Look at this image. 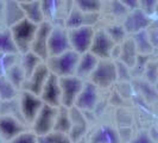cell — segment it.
<instances>
[{
    "mask_svg": "<svg viewBox=\"0 0 158 143\" xmlns=\"http://www.w3.org/2000/svg\"><path fill=\"white\" fill-rule=\"evenodd\" d=\"M79 58V53L75 51L74 49H70L58 55L49 56L45 60V62L50 72L61 78V76H68V75L75 74Z\"/></svg>",
    "mask_w": 158,
    "mask_h": 143,
    "instance_id": "obj_1",
    "label": "cell"
},
{
    "mask_svg": "<svg viewBox=\"0 0 158 143\" xmlns=\"http://www.w3.org/2000/svg\"><path fill=\"white\" fill-rule=\"evenodd\" d=\"M37 29H38V24L29 20L27 18H24L10 28L12 37L15 40V43L20 55L31 50L32 42Z\"/></svg>",
    "mask_w": 158,
    "mask_h": 143,
    "instance_id": "obj_2",
    "label": "cell"
},
{
    "mask_svg": "<svg viewBox=\"0 0 158 143\" xmlns=\"http://www.w3.org/2000/svg\"><path fill=\"white\" fill-rule=\"evenodd\" d=\"M92 81L99 88H110L118 82L117 66L113 58H100L95 69L89 76Z\"/></svg>",
    "mask_w": 158,
    "mask_h": 143,
    "instance_id": "obj_3",
    "label": "cell"
},
{
    "mask_svg": "<svg viewBox=\"0 0 158 143\" xmlns=\"http://www.w3.org/2000/svg\"><path fill=\"white\" fill-rule=\"evenodd\" d=\"M57 111H58V106H52L45 103L43 104L42 109L30 125V128L37 134L38 137L54 130Z\"/></svg>",
    "mask_w": 158,
    "mask_h": 143,
    "instance_id": "obj_4",
    "label": "cell"
},
{
    "mask_svg": "<svg viewBox=\"0 0 158 143\" xmlns=\"http://www.w3.org/2000/svg\"><path fill=\"white\" fill-rule=\"evenodd\" d=\"M85 80L79 78L77 75H68V76H61L60 78V85H61V105L71 107L75 105V102L79 97L81 89L83 87Z\"/></svg>",
    "mask_w": 158,
    "mask_h": 143,
    "instance_id": "obj_5",
    "label": "cell"
},
{
    "mask_svg": "<svg viewBox=\"0 0 158 143\" xmlns=\"http://www.w3.org/2000/svg\"><path fill=\"white\" fill-rule=\"evenodd\" d=\"M19 104H20V111L23 116L25 123L30 127L33 119L36 118L37 113L42 109L44 102L40 99V95L35 94L29 91H24L22 89L19 92Z\"/></svg>",
    "mask_w": 158,
    "mask_h": 143,
    "instance_id": "obj_6",
    "label": "cell"
},
{
    "mask_svg": "<svg viewBox=\"0 0 158 143\" xmlns=\"http://www.w3.org/2000/svg\"><path fill=\"white\" fill-rule=\"evenodd\" d=\"M71 44L69 41V32L65 25H52V29L49 35L48 51L49 56L58 55L67 50H70Z\"/></svg>",
    "mask_w": 158,
    "mask_h": 143,
    "instance_id": "obj_7",
    "label": "cell"
},
{
    "mask_svg": "<svg viewBox=\"0 0 158 143\" xmlns=\"http://www.w3.org/2000/svg\"><path fill=\"white\" fill-rule=\"evenodd\" d=\"M69 32V41H70L71 49L77 51L79 54H83L89 51L92 41L94 37L95 29L90 25H82L79 28L68 29Z\"/></svg>",
    "mask_w": 158,
    "mask_h": 143,
    "instance_id": "obj_8",
    "label": "cell"
},
{
    "mask_svg": "<svg viewBox=\"0 0 158 143\" xmlns=\"http://www.w3.org/2000/svg\"><path fill=\"white\" fill-rule=\"evenodd\" d=\"M115 42L113 41L105 28L98 29L94 32V37L89 48V51L93 53L99 58H112V51L115 47Z\"/></svg>",
    "mask_w": 158,
    "mask_h": 143,
    "instance_id": "obj_9",
    "label": "cell"
},
{
    "mask_svg": "<svg viewBox=\"0 0 158 143\" xmlns=\"http://www.w3.org/2000/svg\"><path fill=\"white\" fill-rule=\"evenodd\" d=\"M153 22L152 16H149L145 13L142 8H135L127 12V15L124 17L123 25L126 30L127 35H133L135 32H139L142 30H146Z\"/></svg>",
    "mask_w": 158,
    "mask_h": 143,
    "instance_id": "obj_10",
    "label": "cell"
},
{
    "mask_svg": "<svg viewBox=\"0 0 158 143\" xmlns=\"http://www.w3.org/2000/svg\"><path fill=\"white\" fill-rule=\"evenodd\" d=\"M99 89L100 88L96 85H94L92 81L85 80L83 87L75 102V106L79 107L80 110H82L83 112L94 111L99 104V99H100Z\"/></svg>",
    "mask_w": 158,
    "mask_h": 143,
    "instance_id": "obj_11",
    "label": "cell"
},
{
    "mask_svg": "<svg viewBox=\"0 0 158 143\" xmlns=\"http://www.w3.org/2000/svg\"><path fill=\"white\" fill-rule=\"evenodd\" d=\"M27 127L29 125L23 119L16 116L0 115V138L4 142H12V140L18 134L27 129Z\"/></svg>",
    "mask_w": 158,
    "mask_h": 143,
    "instance_id": "obj_12",
    "label": "cell"
},
{
    "mask_svg": "<svg viewBox=\"0 0 158 143\" xmlns=\"http://www.w3.org/2000/svg\"><path fill=\"white\" fill-rule=\"evenodd\" d=\"M52 25L50 20H44L40 24H38V29L36 31L35 38L32 42L31 51L40 56L42 60H47L49 57V51H48V41H49V35L52 29Z\"/></svg>",
    "mask_w": 158,
    "mask_h": 143,
    "instance_id": "obj_13",
    "label": "cell"
},
{
    "mask_svg": "<svg viewBox=\"0 0 158 143\" xmlns=\"http://www.w3.org/2000/svg\"><path fill=\"white\" fill-rule=\"evenodd\" d=\"M50 74V69L48 67V64L45 61H42L38 67L33 71L31 75L25 79L23 86H22V89L24 91H29V92H32L35 94L40 95L42 89H43V86L47 81L48 76ZM20 89V91H22Z\"/></svg>",
    "mask_w": 158,
    "mask_h": 143,
    "instance_id": "obj_14",
    "label": "cell"
},
{
    "mask_svg": "<svg viewBox=\"0 0 158 143\" xmlns=\"http://www.w3.org/2000/svg\"><path fill=\"white\" fill-rule=\"evenodd\" d=\"M40 99L45 104L52 106H61V85H60V76L51 73L49 74L47 81L40 92Z\"/></svg>",
    "mask_w": 158,
    "mask_h": 143,
    "instance_id": "obj_15",
    "label": "cell"
},
{
    "mask_svg": "<svg viewBox=\"0 0 158 143\" xmlns=\"http://www.w3.org/2000/svg\"><path fill=\"white\" fill-rule=\"evenodd\" d=\"M71 118V129L69 131V137L71 142H77L81 138H83L88 131V120L86 115L82 110L76 107L75 105L69 107Z\"/></svg>",
    "mask_w": 158,
    "mask_h": 143,
    "instance_id": "obj_16",
    "label": "cell"
},
{
    "mask_svg": "<svg viewBox=\"0 0 158 143\" xmlns=\"http://www.w3.org/2000/svg\"><path fill=\"white\" fill-rule=\"evenodd\" d=\"M99 18H100V12L87 13V12L81 11L74 5V7L69 11L67 19L64 20V25L67 29H74V28H79L82 25L94 26L99 22Z\"/></svg>",
    "mask_w": 158,
    "mask_h": 143,
    "instance_id": "obj_17",
    "label": "cell"
},
{
    "mask_svg": "<svg viewBox=\"0 0 158 143\" xmlns=\"http://www.w3.org/2000/svg\"><path fill=\"white\" fill-rule=\"evenodd\" d=\"M1 16H2L4 26L6 28H11L12 25L25 18L22 4L18 0H5Z\"/></svg>",
    "mask_w": 158,
    "mask_h": 143,
    "instance_id": "obj_18",
    "label": "cell"
},
{
    "mask_svg": "<svg viewBox=\"0 0 158 143\" xmlns=\"http://www.w3.org/2000/svg\"><path fill=\"white\" fill-rule=\"evenodd\" d=\"M99 57L90 53V51H86L83 54H80L79 62H77V67H76V72L75 75H77L79 78L83 80H88L90 74L93 73L95 69L96 64L99 62Z\"/></svg>",
    "mask_w": 158,
    "mask_h": 143,
    "instance_id": "obj_19",
    "label": "cell"
},
{
    "mask_svg": "<svg viewBox=\"0 0 158 143\" xmlns=\"http://www.w3.org/2000/svg\"><path fill=\"white\" fill-rule=\"evenodd\" d=\"M90 141L96 143H118L121 141L120 134L111 125H100L90 136Z\"/></svg>",
    "mask_w": 158,
    "mask_h": 143,
    "instance_id": "obj_20",
    "label": "cell"
},
{
    "mask_svg": "<svg viewBox=\"0 0 158 143\" xmlns=\"http://www.w3.org/2000/svg\"><path fill=\"white\" fill-rule=\"evenodd\" d=\"M139 55L135 43L133 38L131 36H127L125 40L120 43V55L119 58L120 61H123L124 63H126L128 67H133V64L135 63V60Z\"/></svg>",
    "mask_w": 158,
    "mask_h": 143,
    "instance_id": "obj_21",
    "label": "cell"
},
{
    "mask_svg": "<svg viewBox=\"0 0 158 143\" xmlns=\"http://www.w3.org/2000/svg\"><path fill=\"white\" fill-rule=\"evenodd\" d=\"M23 7L25 18L31 20L36 24H40L42 22L47 20L44 11L42 7L40 0H33V1H27V2H20Z\"/></svg>",
    "mask_w": 158,
    "mask_h": 143,
    "instance_id": "obj_22",
    "label": "cell"
},
{
    "mask_svg": "<svg viewBox=\"0 0 158 143\" xmlns=\"http://www.w3.org/2000/svg\"><path fill=\"white\" fill-rule=\"evenodd\" d=\"M135 43V47L139 54H144V55H153L155 48L151 43L150 38H149V33L148 30H142L139 32H135L133 35H130Z\"/></svg>",
    "mask_w": 158,
    "mask_h": 143,
    "instance_id": "obj_23",
    "label": "cell"
},
{
    "mask_svg": "<svg viewBox=\"0 0 158 143\" xmlns=\"http://www.w3.org/2000/svg\"><path fill=\"white\" fill-rule=\"evenodd\" d=\"M4 54H19L11 30L6 26L0 29V55Z\"/></svg>",
    "mask_w": 158,
    "mask_h": 143,
    "instance_id": "obj_24",
    "label": "cell"
},
{
    "mask_svg": "<svg viewBox=\"0 0 158 143\" xmlns=\"http://www.w3.org/2000/svg\"><path fill=\"white\" fill-rule=\"evenodd\" d=\"M70 129L71 118L69 107L61 105V106H58V111H57V116H56L54 130H57V131H61V132H64V134L69 135Z\"/></svg>",
    "mask_w": 158,
    "mask_h": 143,
    "instance_id": "obj_25",
    "label": "cell"
},
{
    "mask_svg": "<svg viewBox=\"0 0 158 143\" xmlns=\"http://www.w3.org/2000/svg\"><path fill=\"white\" fill-rule=\"evenodd\" d=\"M42 61H44V60H42L40 56L37 55V54H35L31 50L20 55L19 62H20L22 67H23V71H24V73H25V78H26V79L33 73V71L38 67V64H40Z\"/></svg>",
    "mask_w": 158,
    "mask_h": 143,
    "instance_id": "obj_26",
    "label": "cell"
},
{
    "mask_svg": "<svg viewBox=\"0 0 158 143\" xmlns=\"http://www.w3.org/2000/svg\"><path fill=\"white\" fill-rule=\"evenodd\" d=\"M0 115H11V116H16L24 120L22 111H20L19 97L7 99V100H0Z\"/></svg>",
    "mask_w": 158,
    "mask_h": 143,
    "instance_id": "obj_27",
    "label": "cell"
},
{
    "mask_svg": "<svg viewBox=\"0 0 158 143\" xmlns=\"http://www.w3.org/2000/svg\"><path fill=\"white\" fill-rule=\"evenodd\" d=\"M5 75L7 76V79L10 80L19 91L22 89V86H23L24 81H25L26 78H25V73H24L23 67H22V64H20L19 61L16 62L13 66H11L7 71H6Z\"/></svg>",
    "mask_w": 158,
    "mask_h": 143,
    "instance_id": "obj_28",
    "label": "cell"
},
{
    "mask_svg": "<svg viewBox=\"0 0 158 143\" xmlns=\"http://www.w3.org/2000/svg\"><path fill=\"white\" fill-rule=\"evenodd\" d=\"M19 89L7 79V76L0 75V100H7L16 98L19 94Z\"/></svg>",
    "mask_w": 158,
    "mask_h": 143,
    "instance_id": "obj_29",
    "label": "cell"
},
{
    "mask_svg": "<svg viewBox=\"0 0 158 143\" xmlns=\"http://www.w3.org/2000/svg\"><path fill=\"white\" fill-rule=\"evenodd\" d=\"M71 140L68 134L57 130H51L45 135L38 137V143H70Z\"/></svg>",
    "mask_w": 158,
    "mask_h": 143,
    "instance_id": "obj_30",
    "label": "cell"
},
{
    "mask_svg": "<svg viewBox=\"0 0 158 143\" xmlns=\"http://www.w3.org/2000/svg\"><path fill=\"white\" fill-rule=\"evenodd\" d=\"M74 5L83 12L87 13H96L102 8L101 0H74Z\"/></svg>",
    "mask_w": 158,
    "mask_h": 143,
    "instance_id": "obj_31",
    "label": "cell"
},
{
    "mask_svg": "<svg viewBox=\"0 0 158 143\" xmlns=\"http://www.w3.org/2000/svg\"><path fill=\"white\" fill-rule=\"evenodd\" d=\"M105 29H106V31L108 32V35L113 38V41L117 44H120L128 36L126 30H125V28H124V25H123V23L111 24V25L106 26Z\"/></svg>",
    "mask_w": 158,
    "mask_h": 143,
    "instance_id": "obj_32",
    "label": "cell"
},
{
    "mask_svg": "<svg viewBox=\"0 0 158 143\" xmlns=\"http://www.w3.org/2000/svg\"><path fill=\"white\" fill-rule=\"evenodd\" d=\"M151 57H152V55H144V54H139L138 55L137 60H135V63L131 68L132 79L133 78H143L145 68H146V64L150 61Z\"/></svg>",
    "mask_w": 158,
    "mask_h": 143,
    "instance_id": "obj_33",
    "label": "cell"
},
{
    "mask_svg": "<svg viewBox=\"0 0 158 143\" xmlns=\"http://www.w3.org/2000/svg\"><path fill=\"white\" fill-rule=\"evenodd\" d=\"M143 78L148 82H150L151 85L155 86V84L158 79V58L157 60H152V57H151L150 61L146 64Z\"/></svg>",
    "mask_w": 158,
    "mask_h": 143,
    "instance_id": "obj_34",
    "label": "cell"
},
{
    "mask_svg": "<svg viewBox=\"0 0 158 143\" xmlns=\"http://www.w3.org/2000/svg\"><path fill=\"white\" fill-rule=\"evenodd\" d=\"M117 66V74H118L119 82H128L132 80L131 74V67H128L126 63H124L120 60H114Z\"/></svg>",
    "mask_w": 158,
    "mask_h": 143,
    "instance_id": "obj_35",
    "label": "cell"
},
{
    "mask_svg": "<svg viewBox=\"0 0 158 143\" xmlns=\"http://www.w3.org/2000/svg\"><path fill=\"white\" fill-rule=\"evenodd\" d=\"M11 143H38V136L32 129H25L20 134H18Z\"/></svg>",
    "mask_w": 158,
    "mask_h": 143,
    "instance_id": "obj_36",
    "label": "cell"
},
{
    "mask_svg": "<svg viewBox=\"0 0 158 143\" xmlns=\"http://www.w3.org/2000/svg\"><path fill=\"white\" fill-rule=\"evenodd\" d=\"M40 4H42L47 20L51 22V19H54L57 13V7H58L57 0H40Z\"/></svg>",
    "mask_w": 158,
    "mask_h": 143,
    "instance_id": "obj_37",
    "label": "cell"
},
{
    "mask_svg": "<svg viewBox=\"0 0 158 143\" xmlns=\"http://www.w3.org/2000/svg\"><path fill=\"white\" fill-rule=\"evenodd\" d=\"M158 0H140V4H139V8H142L145 13H148L149 16L155 15V10L157 6Z\"/></svg>",
    "mask_w": 158,
    "mask_h": 143,
    "instance_id": "obj_38",
    "label": "cell"
},
{
    "mask_svg": "<svg viewBox=\"0 0 158 143\" xmlns=\"http://www.w3.org/2000/svg\"><path fill=\"white\" fill-rule=\"evenodd\" d=\"M148 33H149V38H150L152 46L155 48V50H158V25L155 24V22H152L150 26L146 29Z\"/></svg>",
    "mask_w": 158,
    "mask_h": 143,
    "instance_id": "obj_39",
    "label": "cell"
},
{
    "mask_svg": "<svg viewBox=\"0 0 158 143\" xmlns=\"http://www.w3.org/2000/svg\"><path fill=\"white\" fill-rule=\"evenodd\" d=\"M133 142H143V143H150L152 142L153 140H152V137L149 132H146V131H140L138 135L135 137V140H132Z\"/></svg>",
    "mask_w": 158,
    "mask_h": 143,
    "instance_id": "obj_40",
    "label": "cell"
},
{
    "mask_svg": "<svg viewBox=\"0 0 158 143\" xmlns=\"http://www.w3.org/2000/svg\"><path fill=\"white\" fill-rule=\"evenodd\" d=\"M120 2H121L128 11H131V10H135V8L139 7L140 0H120Z\"/></svg>",
    "mask_w": 158,
    "mask_h": 143,
    "instance_id": "obj_41",
    "label": "cell"
},
{
    "mask_svg": "<svg viewBox=\"0 0 158 143\" xmlns=\"http://www.w3.org/2000/svg\"><path fill=\"white\" fill-rule=\"evenodd\" d=\"M155 17H157L158 18V2H157V6H156V10H155V15H153Z\"/></svg>",
    "mask_w": 158,
    "mask_h": 143,
    "instance_id": "obj_42",
    "label": "cell"
},
{
    "mask_svg": "<svg viewBox=\"0 0 158 143\" xmlns=\"http://www.w3.org/2000/svg\"><path fill=\"white\" fill-rule=\"evenodd\" d=\"M155 88H156V91H157V93H158V79H157V81H156V84H155Z\"/></svg>",
    "mask_w": 158,
    "mask_h": 143,
    "instance_id": "obj_43",
    "label": "cell"
},
{
    "mask_svg": "<svg viewBox=\"0 0 158 143\" xmlns=\"http://www.w3.org/2000/svg\"><path fill=\"white\" fill-rule=\"evenodd\" d=\"M2 26H4V22L2 19H0V29H2Z\"/></svg>",
    "mask_w": 158,
    "mask_h": 143,
    "instance_id": "obj_44",
    "label": "cell"
},
{
    "mask_svg": "<svg viewBox=\"0 0 158 143\" xmlns=\"http://www.w3.org/2000/svg\"><path fill=\"white\" fill-rule=\"evenodd\" d=\"M19 2H27V1H33V0H18Z\"/></svg>",
    "mask_w": 158,
    "mask_h": 143,
    "instance_id": "obj_45",
    "label": "cell"
},
{
    "mask_svg": "<svg viewBox=\"0 0 158 143\" xmlns=\"http://www.w3.org/2000/svg\"><path fill=\"white\" fill-rule=\"evenodd\" d=\"M157 58H158V57H157Z\"/></svg>",
    "mask_w": 158,
    "mask_h": 143,
    "instance_id": "obj_46",
    "label": "cell"
}]
</instances>
